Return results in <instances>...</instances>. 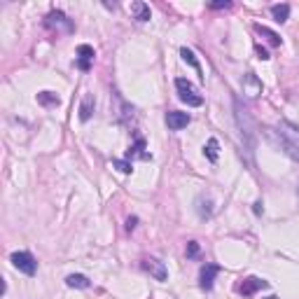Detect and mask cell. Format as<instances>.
Here are the masks:
<instances>
[{"label": "cell", "mask_w": 299, "mask_h": 299, "mask_svg": "<svg viewBox=\"0 0 299 299\" xmlns=\"http://www.w3.org/2000/svg\"><path fill=\"white\" fill-rule=\"evenodd\" d=\"M234 110H236V124H238V136H241V154H248V164L255 166L252 154H255V145H257V131H255V122H252L250 112L245 110L241 101L234 98Z\"/></svg>", "instance_id": "cell-1"}, {"label": "cell", "mask_w": 299, "mask_h": 299, "mask_svg": "<svg viewBox=\"0 0 299 299\" xmlns=\"http://www.w3.org/2000/svg\"><path fill=\"white\" fill-rule=\"evenodd\" d=\"M264 136H267V141L271 143L274 147L283 150V152H285L290 159L299 161V143L294 141V138H290V136H287L281 126H278V129H276V126H267V129H264Z\"/></svg>", "instance_id": "cell-2"}, {"label": "cell", "mask_w": 299, "mask_h": 299, "mask_svg": "<svg viewBox=\"0 0 299 299\" xmlns=\"http://www.w3.org/2000/svg\"><path fill=\"white\" fill-rule=\"evenodd\" d=\"M176 89H178V98H180L183 103H187L189 108H199V105L203 103L201 94H199L194 87H192V82H189V79L178 77L176 79Z\"/></svg>", "instance_id": "cell-3"}, {"label": "cell", "mask_w": 299, "mask_h": 299, "mask_svg": "<svg viewBox=\"0 0 299 299\" xmlns=\"http://www.w3.org/2000/svg\"><path fill=\"white\" fill-rule=\"evenodd\" d=\"M10 262L14 264V269H19L21 274L26 276H33L37 271V262H35V257L31 255V252H26V250H19V252H12V257H10Z\"/></svg>", "instance_id": "cell-4"}, {"label": "cell", "mask_w": 299, "mask_h": 299, "mask_svg": "<svg viewBox=\"0 0 299 299\" xmlns=\"http://www.w3.org/2000/svg\"><path fill=\"white\" fill-rule=\"evenodd\" d=\"M45 26L47 28H52V31H56V35L59 33H73V21L66 17L63 12H49L47 17H45Z\"/></svg>", "instance_id": "cell-5"}, {"label": "cell", "mask_w": 299, "mask_h": 299, "mask_svg": "<svg viewBox=\"0 0 299 299\" xmlns=\"http://www.w3.org/2000/svg\"><path fill=\"white\" fill-rule=\"evenodd\" d=\"M264 287H269V281L257 278V276H248V278H243V283L238 285V292L243 294V297H252V294L264 290Z\"/></svg>", "instance_id": "cell-6"}, {"label": "cell", "mask_w": 299, "mask_h": 299, "mask_svg": "<svg viewBox=\"0 0 299 299\" xmlns=\"http://www.w3.org/2000/svg\"><path fill=\"white\" fill-rule=\"evenodd\" d=\"M218 274H220V267H218V264H203L201 274H199V285H201V290L210 292V290H213V283H215V276Z\"/></svg>", "instance_id": "cell-7"}, {"label": "cell", "mask_w": 299, "mask_h": 299, "mask_svg": "<svg viewBox=\"0 0 299 299\" xmlns=\"http://www.w3.org/2000/svg\"><path fill=\"white\" fill-rule=\"evenodd\" d=\"M143 269H145L150 276H154L157 281H166V278H168V271H166L164 262H159L157 257H147V260H143Z\"/></svg>", "instance_id": "cell-8"}, {"label": "cell", "mask_w": 299, "mask_h": 299, "mask_svg": "<svg viewBox=\"0 0 299 299\" xmlns=\"http://www.w3.org/2000/svg\"><path fill=\"white\" fill-rule=\"evenodd\" d=\"M189 122H192V117H189L187 112H180V110L166 112V124H168L171 131H180V129H185Z\"/></svg>", "instance_id": "cell-9"}, {"label": "cell", "mask_w": 299, "mask_h": 299, "mask_svg": "<svg viewBox=\"0 0 299 299\" xmlns=\"http://www.w3.org/2000/svg\"><path fill=\"white\" fill-rule=\"evenodd\" d=\"M94 56H96L94 54V47H89V45H79L77 47V68L79 70H89Z\"/></svg>", "instance_id": "cell-10"}, {"label": "cell", "mask_w": 299, "mask_h": 299, "mask_svg": "<svg viewBox=\"0 0 299 299\" xmlns=\"http://www.w3.org/2000/svg\"><path fill=\"white\" fill-rule=\"evenodd\" d=\"M243 92L248 98H257L262 94V82L255 77V73H248L243 77Z\"/></svg>", "instance_id": "cell-11"}, {"label": "cell", "mask_w": 299, "mask_h": 299, "mask_svg": "<svg viewBox=\"0 0 299 299\" xmlns=\"http://www.w3.org/2000/svg\"><path fill=\"white\" fill-rule=\"evenodd\" d=\"M131 14H134V19H136V21H141V24L150 21V17H152V12H150V5H145V3H141V0L131 3Z\"/></svg>", "instance_id": "cell-12"}, {"label": "cell", "mask_w": 299, "mask_h": 299, "mask_svg": "<svg viewBox=\"0 0 299 299\" xmlns=\"http://www.w3.org/2000/svg\"><path fill=\"white\" fill-rule=\"evenodd\" d=\"M126 157L129 159L138 157V159H143V161H147V159H152V154L145 152V141H143V138H136V143L126 150Z\"/></svg>", "instance_id": "cell-13"}, {"label": "cell", "mask_w": 299, "mask_h": 299, "mask_svg": "<svg viewBox=\"0 0 299 299\" xmlns=\"http://www.w3.org/2000/svg\"><path fill=\"white\" fill-rule=\"evenodd\" d=\"M94 105H96L94 96H92V94H84V98H82V105H79V119H82V122H89V119H92Z\"/></svg>", "instance_id": "cell-14"}, {"label": "cell", "mask_w": 299, "mask_h": 299, "mask_svg": "<svg viewBox=\"0 0 299 299\" xmlns=\"http://www.w3.org/2000/svg\"><path fill=\"white\" fill-rule=\"evenodd\" d=\"M271 17H274L276 24H285L290 19V5L281 3V5H271Z\"/></svg>", "instance_id": "cell-15"}, {"label": "cell", "mask_w": 299, "mask_h": 299, "mask_svg": "<svg viewBox=\"0 0 299 299\" xmlns=\"http://www.w3.org/2000/svg\"><path fill=\"white\" fill-rule=\"evenodd\" d=\"M255 31L260 33V35H264L267 37V42L269 45H274V47H281V35H278V33H274L271 31V28H267V26H262V24H255Z\"/></svg>", "instance_id": "cell-16"}, {"label": "cell", "mask_w": 299, "mask_h": 299, "mask_svg": "<svg viewBox=\"0 0 299 299\" xmlns=\"http://www.w3.org/2000/svg\"><path fill=\"white\" fill-rule=\"evenodd\" d=\"M66 285L68 287H77V290H87V287H92V281L82 274H70L66 278Z\"/></svg>", "instance_id": "cell-17"}, {"label": "cell", "mask_w": 299, "mask_h": 299, "mask_svg": "<svg viewBox=\"0 0 299 299\" xmlns=\"http://www.w3.org/2000/svg\"><path fill=\"white\" fill-rule=\"evenodd\" d=\"M37 103L45 105V108H56V105L61 103V98L56 96L54 92H40L37 94Z\"/></svg>", "instance_id": "cell-18"}, {"label": "cell", "mask_w": 299, "mask_h": 299, "mask_svg": "<svg viewBox=\"0 0 299 299\" xmlns=\"http://www.w3.org/2000/svg\"><path fill=\"white\" fill-rule=\"evenodd\" d=\"M196 213H199V218H201V220H206V218H210V215H213V201H210V199H199V201H196Z\"/></svg>", "instance_id": "cell-19"}, {"label": "cell", "mask_w": 299, "mask_h": 299, "mask_svg": "<svg viewBox=\"0 0 299 299\" xmlns=\"http://www.w3.org/2000/svg\"><path fill=\"white\" fill-rule=\"evenodd\" d=\"M180 56H183V61H185V63H189V66L194 68L196 73L201 75V63L196 61V56H194V52H192V49H187V47H183V49H180Z\"/></svg>", "instance_id": "cell-20"}, {"label": "cell", "mask_w": 299, "mask_h": 299, "mask_svg": "<svg viewBox=\"0 0 299 299\" xmlns=\"http://www.w3.org/2000/svg\"><path fill=\"white\" fill-rule=\"evenodd\" d=\"M218 150H220L218 138H210V141L206 143V147H203V154H206L208 161H218Z\"/></svg>", "instance_id": "cell-21"}, {"label": "cell", "mask_w": 299, "mask_h": 299, "mask_svg": "<svg viewBox=\"0 0 299 299\" xmlns=\"http://www.w3.org/2000/svg\"><path fill=\"white\" fill-rule=\"evenodd\" d=\"M281 129L285 131L287 136H290V138H294V141L299 143V129L294 126V124H290V122H281Z\"/></svg>", "instance_id": "cell-22"}, {"label": "cell", "mask_w": 299, "mask_h": 299, "mask_svg": "<svg viewBox=\"0 0 299 299\" xmlns=\"http://www.w3.org/2000/svg\"><path fill=\"white\" fill-rule=\"evenodd\" d=\"M112 166H115L117 171H122V173H131V171H134L131 161H124V159H112Z\"/></svg>", "instance_id": "cell-23"}, {"label": "cell", "mask_w": 299, "mask_h": 299, "mask_svg": "<svg viewBox=\"0 0 299 299\" xmlns=\"http://www.w3.org/2000/svg\"><path fill=\"white\" fill-rule=\"evenodd\" d=\"M187 257H192V260L199 257V243H196V241H189L187 243Z\"/></svg>", "instance_id": "cell-24"}, {"label": "cell", "mask_w": 299, "mask_h": 299, "mask_svg": "<svg viewBox=\"0 0 299 299\" xmlns=\"http://www.w3.org/2000/svg\"><path fill=\"white\" fill-rule=\"evenodd\" d=\"M210 10H229V7H232V3H229V0H225V3H210Z\"/></svg>", "instance_id": "cell-25"}, {"label": "cell", "mask_w": 299, "mask_h": 299, "mask_svg": "<svg viewBox=\"0 0 299 299\" xmlns=\"http://www.w3.org/2000/svg\"><path fill=\"white\" fill-rule=\"evenodd\" d=\"M257 56H260V59H262V61H267V59H271V56H269V52H267V49H264L262 47V45H257Z\"/></svg>", "instance_id": "cell-26"}, {"label": "cell", "mask_w": 299, "mask_h": 299, "mask_svg": "<svg viewBox=\"0 0 299 299\" xmlns=\"http://www.w3.org/2000/svg\"><path fill=\"white\" fill-rule=\"evenodd\" d=\"M136 222H138L136 218H129V220H126V232H134V229H136Z\"/></svg>", "instance_id": "cell-27"}, {"label": "cell", "mask_w": 299, "mask_h": 299, "mask_svg": "<svg viewBox=\"0 0 299 299\" xmlns=\"http://www.w3.org/2000/svg\"><path fill=\"white\" fill-rule=\"evenodd\" d=\"M252 210H255V213H257V215H260V213H262V210H264V208H262V203L257 201V203H255V208H252Z\"/></svg>", "instance_id": "cell-28"}, {"label": "cell", "mask_w": 299, "mask_h": 299, "mask_svg": "<svg viewBox=\"0 0 299 299\" xmlns=\"http://www.w3.org/2000/svg\"><path fill=\"white\" fill-rule=\"evenodd\" d=\"M269 299H278V297H269Z\"/></svg>", "instance_id": "cell-29"}]
</instances>
